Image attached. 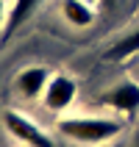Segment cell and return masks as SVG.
Segmentation results:
<instances>
[{
  "label": "cell",
  "instance_id": "cell-1",
  "mask_svg": "<svg viewBox=\"0 0 139 147\" xmlns=\"http://www.w3.org/2000/svg\"><path fill=\"white\" fill-rule=\"evenodd\" d=\"M58 133L83 147H98L123 133V119L117 117H61Z\"/></svg>",
  "mask_w": 139,
  "mask_h": 147
},
{
  "label": "cell",
  "instance_id": "cell-2",
  "mask_svg": "<svg viewBox=\"0 0 139 147\" xmlns=\"http://www.w3.org/2000/svg\"><path fill=\"white\" fill-rule=\"evenodd\" d=\"M3 125H6V131L25 147H53V139L33 122L31 117H25L22 111H14V108L3 111Z\"/></svg>",
  "mask_w": 139,
  "mask_h": 147
},
{
  "label": "cell",
  "instance_id": "cell-3",
  "mask_svg": "<svg viewBox=\"0 0 139 147\" xmlns=\"http://www.w3.org/2000/svg\"><path fill=\"white\" fill-rule=\"evenodd\" d=\"M75 97H78V83L70 75H50L45 94H42V106L53 114H64L75 103Z\"/></svg>",
  "mask_w": 139,
  "mask_h": 147
},
{
  "label": "cell",
  "instance_id": "cell-4",
  "mask_svg": "<svg viewBox=\"0 0 139 147\" xmlns=\"http://www.w3.org/2000/svg\"><path fill=\"white\" fill-rule=\"evenodd\" d=\"M103 106L111 108L114 114H136L139 111V83L134 81H125L120 83V86H114V89H108L106 94H103Z\"/></svg>",
  "mask_w": 139,
  "mask_h": 147
},
{
  "label": "cell",
  "instance_id": "cell-5",
  "mask_svg": "<svg viewBox=\"0 0 139 147\" xmlns=\"http://www.w3.org/2000/svg\"><path fill=\"white\" fill-rule=\"evenodd\" d=\"M47 81H50V72L45 67H25L22 72H17L14 89H17V94L25 97V100H36V97L42 100Z\"/></svg>",
  "mask_w": 139,
  "mask_h": 147
},
{
  "label": "cell",
  "instance_id": "cell-6",
  "mask_svg": "<svg viewBox=\"0 0 139 147\" xmlns=\"http://www.w3.org/2000/svg\"><path fill=\"white\" fill-rule=\"evenodd\" d=\"M61 14H64V20L70 25H75V28H86V25H92V20H95L92 3H83V0H64V3H61Z\"/></svg>",
  "mask_w": 139,
  "mask_h": 147
},
{
  "label": "cell",
  "instance_id": "cell-7",
  "mask_svg": "<svg viewBox=\"0 0 139 147\" xmlns=\"http://www.w3.org/2000/svg\"><path fill=\"white\" fill-rule=\"evenodd\" d=\"M39 3H42V0H14L11 8H8V17H6V36L14 33L17 28L33 14V8L39 6Z\"/></svg>",
  "mask_w": 139,
  "mask_h": 147
},
{
  "label": "cell",
  "instance_id": "cell-8",
  "mask_svg": "<svg viewBox=\"0 0 139 147\" xmlns=\"http://www.w3.org/2000/svg\"><path fill=\"white\" fill-rule=\"evenodd\" d=\"M136 53H139V31H134V33H125L117 45H111L106 50V58L108 61H123L128 56H136Z\"/></svg>",
  "mask_w": 139,
  "mask_h": 147
},
{
  "label": "cell",
  "instance_id": "cell-9",
  "mask_svg": "<svg viewBox=\"0 0 139 147\" xmlns=\"http://www.w3.org/2000/svg\"><path fill=\"white\" fill-rule=\"evenodd\" d=\"M8 17V11H6V6H3V0H0V25H3V20Z\"/></svg>",
  "mask_w": 139,
  "mask_h": 147
},
{
  "label": "cell",
  "instance_id": "cell-10",
  "mask_svg": "<svg viewBox=\"0 0 139 147\" xmlns=\"http://www.w3.org/2000/svg\"><path fill=\"white\" fill-rule=\"evenodd\" d=\"M134 147H139V133H136V139H134Z\"/></svg>",
  "mask_w": 139,
  "mask_h": 147
},
{
  "label": "cell",
  "instance_id": "cell-11",
  "mask_svg": "<svg viewBox=\"0 0 139 147\" xmlns=\"http://www.w3.org/2000/svg\"><path fill=\"white\" fill-rule=\"evenodd\" d=\"M83 3H92V6H95V3H98V0H83Z\"/></svg>",
  "mask_w": 139,
  "mask_h": 147
},
{
  "label": "cell",
  "instance_id": "cell-12",
  "mask_svg": "<svg viewBox=\"0 0 139 147\" xmlns=\"http://www.w3.org/2000/svg\"><path fill=\"white\" fill-rule=\"evenodd\" d=\"M103 3H111V0H103Z\"/></svg>",
  "mask_w": 139,
  "mask_h": 147
}]
</instances>
